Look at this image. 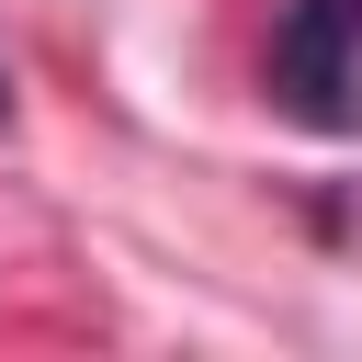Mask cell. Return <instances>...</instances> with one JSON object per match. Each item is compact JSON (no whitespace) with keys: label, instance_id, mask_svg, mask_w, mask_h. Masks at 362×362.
<instances>
[{"label":"cell","instance_id":"1","mask_svg":"<svg viewBox=\"0 0 362 362\" xmlns=\"http://www.w3.org/2000/svg\"><path fill=\"white\" fill-rule=\"evenodd\" d=\"M260 79L305 136H351L362 124V0H283Z\"/></svg>","mask_w":362,"mask_h":362},{"label":"cell","instance_id":"2","mask_svg":"<svg viewBox=\"0 0 362 362\" xmlns=\"http://www.w3.org/2000/svg\"><path fill=\"white\" fill-rule=\"evenodd\" d=\"M0 113H11V90H0Z\"/></svg>","mask_w":362,"mask_h":362}]
</instances>
